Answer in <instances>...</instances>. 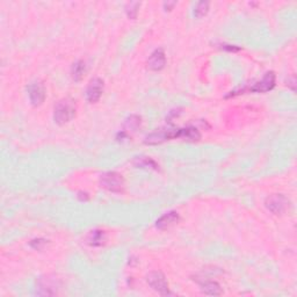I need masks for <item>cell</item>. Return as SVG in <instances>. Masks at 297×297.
<instances>
[{
  "label": "cell",
  "mask_w": 297,
  "mask_h": 297,
  "mask_svg": "<svg viewBox=\"0 0 297 297\" xmlns=\"http://www.w3.org/2000/svg\"><path fill=\"white\" fill-rule=\"evenodd\" d=\"M74 116H76V106L72 100L63 99L56 103L53 109V120L57 124L63 126L70 122Z\"/></svg>",
  "instance_id": "obj_1"
},
{
  "label": "cell",
  "mask_w": 297,
  "mask_h": 297,
  "mask_svg": "<svg viewBox=\"0 0 297 297\" xmlns=\"http://www.w3.org/2000/svg\"><path fill=\"white\" fill-rule=\"evenodd\" d=\"M100 185L109 192L121 193L124 188V179L117 172H106L100 177Z\"/></svg>",
  "instance_id": "obj_2"
},
{
  "label": "cell",
  "mask_w": 297,
  "mask_h": 297,
  "mask_svg": "<svg viewBox=\"0 0 297 297\" xmlns=\"http://www.w3.org/2000/svg\"><path fill=\"white\" fill-rule=\"evenodd\" d=\"M146 281H148L150 287L155 292L159 293L160 295H170L169 284H167L165 275H164L162 272H151V273L146 277Z\"/></svg>",
  "instance_id": "obj_3"
},
{
  "label": "cell",
  "mask_w": 297,
  "mask_h": 297,
  "mask_svg": "<svg viewBox=\"0 0 297 297\" xmlns=\"http://www.w3.org/2000/svg\"><path fill=\"white\" fill-rule=\"evenodd\" d=\"M173 138H180V129H164V130H158L156 132H152L146 136L145 138V144L155 145V144H160V143L169 141V139Z\"/></svg>",
  "instance_id": "obj_4"
},
{
  "label": "cell",
  "mask_w": 297,
  "mask_h": 297,
  "mask_svg": "<svg viewBox=\"0 0 297 297\" xmlns=\"http://www.w3.org/2000/svg\"><path fill=\"white\" fill-rule=\"evenodd\" d=\"M267 209L275 215L284 214L289 208V200L282 194H273L266 199Z\"/></svg>",
  "instance_id": "obj_5"
},
{
  "label": "cell",
  "mask_w": 297,
  "mask_h": 297,
  "mask_svg": "<svg viewBox=\"0 0 297 297\" xmlns=\"http://www.w3.org/2000/svg\"><path fill=\"white\" fill-rule=\"evenodd\" d=\"M57 280L51 277H42L37 279L36 294L42 296H51L57 294Z\"/></svg>",
  "instance_id": "obj_6"
},
{
  "label": "cell",
  "mask_w": 297,
  "mask_h": 297,
  "mask_svg": "<svg viewBox=\"0 0 297 297\" xmlns=\"http://www.w3.org/2000/svg\"><path fill=\"white\" fill-rule=\"evenodd\" d=\"M28 95H29V100L31 105L37 107L41 106L45 100V87L41 81H34L30 83L27 87Z\"/></svg>",
  "instance_id": "obj_7"
},
{
  "label": "cell",
  "mask_w": 297,
  "mask_h": 297,
  "mask_svg": "<svg viewBox=\"0 0 297 297\" xmlns=\"http://www.w3.org/2000/svg\"><path fill=\"white\" fill-rule=\"evenodd\" d=\"M103 92V80L100 78H94L89 81V84L86 88V100L89 103H94L99 101Z\"/></svg>",
  "instance_id": "obj_8"
},
{
  "label": "cell",
  "mask_w": 297,
  "mask_h": 297,
  "mask_svg": "<svg viewBox=\"0 0 297 297\" xmlns=\"http://www.w3.org/2000/svg\"><path fill=\"white\" fill-rule=\"evenodd\" d=\"M166 65V56L163 49H156L148 59V66L152 71H160Z\"/></svg>",
  "instance_id": "obj_9"
},
{
  "label": "cell",
  "mask_w": 297,
  "mask_h": 297,
  "mask_svg": "<svg viewBox=\"0 0 297 297\" xmlns=\"http://www.w3.org/2000/svg\"><path fill=\"white\" fill-rule=\"evenodd\" d=\"M275 86V73L274 72H267L265 74L263 79H261L259 83L255 84V86H252L250 88L251 92H257V93H265L273 89Z\"/></svg>",
  "instance_id": "obj_10"
},
{
  "label": "cell",
  "mask_w": 297,
  "mask_h": 297,
  "mask_svg": "<svg viewBox=\"0 0 297 297\" xmlns=\"http://www.w3.org/2000/svg\"><path fill=\"white\" fill-rule=\"evenodd\" d=\"M179 220H180V216H179V214L177 212H170L165 215H163V216L156 222V227L158 228L159 230H166V229H169L171 227H173L174 224H177Z\"/></svg>",
  "instance_id": "obj_11"
},
{
  "label": "cell",
  "mask_w": 297,
  "mask_h": 297,
  "mask_svg": "<svg viewBox=\"0 0 297 297\" xmlns=\"http://www.w3.org/2000/svg\"><path fill=\"white\" fill-rule=\"evenodd\" d=\"M201 291L205 293L207 295H214V296H218L222 295V288L221 286L215 281H203L201 284Z\"/></svg>",
  "instance_id": "obj_12"
},
{
  "label": "cell",
  "mask_w": 297,
  "mask_h": 297,
  "mask_svg": "<svg viewBox=\"0 0 297 297\" xmlns=\"http://www.w3.org/2000/svg\"><path fill=\"white\" fill-rule=\"evenodd\" d=\"M180 138H184L185 141H199L201 138V135H200L199 130L196 128H185V129H180Z\"/></svg>",
  "instance_id": "obj_13"
},
{
  "label": "cell",
  "mask_w": 297,
  "mask_h": 297,
  "mask_svg": "<svg viewBox=\"0 0 297 297\" xmlns=\"http://www.w3.org/2000/svg\"><path fill=\"white\" fill-rule=\"evenodd\" d=\"M106 241V237H105V232L103 231H92V234L89 235V238H88V242L89 244L93 245V246H100L102 245L103 243Z\"/></svg>",
  "instance_id": "obj_14"
},
{
  "label": "cell",
  "mask_w": 297,
  "mask_h": 297,
  "mask_svg": "<svg viewBox=\"0 0 297 297\" xmlns=\"http://www.w3.org/2000/svg\"><path fill=\"white\" fill-rule=\"evenodd\" d=\"M86 71L85 63L83 60H78L77 63L73 64L72 66V77L76 81H79L84 77V73Z\"/></svg>",
  "instance_id": "obj_15"
},
{
  "label": "cell",
  "mask_w": 297,
  "mask_h": 297,
  "mask_svg": "<svg viewBox=\"0 0 297 297\" xmlns=\"http://www.w3.org/2000/svg\"><path fill=\"white\" fill-rule=\"evenodd\" d=\"M135 165L138 167H146V169H157L158 167V165L152 159L148 158V157H138V158H136Z\"/></svg>",
  "instance_id": "obj_16"
},
{
  "label": "cell",
  "mask_w": 297,
  "mask_h": 297,
  "mask_svg": "<svg viewBox=\"0 0 297 297\" xmlns=\"http://www.w3.org/2000/svg\"><path fill=\"white\" fill-rule=\"evenodd\" d=\"M209 10V2L208 1H200L196 3L194 14L196 17H202L205 16Z\"/></svg>",
  "instance_id": "obj_17"
},
{
  "label": "cell",
  "mask_w": 297,
  "mask_h": 297,
  "mask_svg": "<svg viewBox=\"0 0 297 297\" xmlns=\"http://www.w3.org/2000/svg\"><path fill=\"white\" fill-rule=\"evenodd\" d=\"M139 5H141L139 2H130V3H128V5H127L126 12H127L128 16L130 17V19H135V17L137 16Z\"/></svg>",
  "instance_id": "obj_18"
},
{
  "label": "cell",
  "mask_w": 297,
  "mask_h": 297,
  "mask_svg": "<svg viewBox=\"0 0 297 297\" xmlns=\"http://www.w3.org/2000/svg\"><path fill=\"white\" fill-rule=\"evenodd\" d=\"M139 124H141V117H138V116H130L127 120L126 127L129 128V129H134V130H136V129L138 128Z\"/></svg>",
  "instance_id": "obj_19"
},
{
  "label": "cell",
  "mask_w": 297,
  "mask_h": 297,
  "mask_svg": "<svg viewBox=\"0 0 297 297\" xmlns=\"http://www.w3.org/2000/svg\"><path fill=\"white\" fill-rule=\"evenodd\" d=\"M78 199H79L80 201H87V200H88V194H87V193L79 192V193H78Z\"/></svg>",
  "instance_id": "obj_20"
}]
</instances>
